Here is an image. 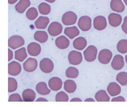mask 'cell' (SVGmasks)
<instances>
[{
    "instance_id": "obj_6",
    "label": "cell",
    "mask_w": 127,
    "mask_h": 106,
    "mask_svg": "<svg viewBox=\"0 0 127 106\" xmlns=\"http://www.w3.org/2000/svg\"><path fill=\"white\" fill-rule=\"evenodd\" d=\"M39 68L41 71L45 73H51L54 69V63L49 58H44L39 63Z\"/></svg>"
},
{
    "instance_id": "obj_18",
    "label": "cell",
    "mask_w": 127,
    "mask_h": 106,
    "mask_svg": "<svg viewBox=\"0 0 127 106\" xmlns=\"http://www.w3.org/2000/svg\"><path fill=\"white\" fill-rule=\"evenodd\" d=\"M110 8L114 12H122L125 9V6L121 0H111Z\"/></svg>"
},
{
    "instance_id": "obj_15",
    "label": "cell",
    "mask_w": 127,
    "mask_h": 106,
    "mask_svg": "<svg viewBox=\"0 0 127 106\" xmlns=\"http://www.w3.org/2000/svg\"><path fill=\"white\" fill-rule=\"evenodd\" d=\"M109 24L113 27H118L122 22V17L117 13H110L108 15Z\"/></svg>"
},
{
    "instance_id": "obj_46",
    "label": "cell",
    "mask_w": 127,
    "mask_h": 106,
    "mask_svg": "<svg viewBox=\"0 0 127 106\" xmlns=\"http://www.w3.org/2000/svg\"><path fill=\"white\" fill-rule=\"evenodd\" d=\"M125 60H126V62H127V55H126V57H125Z\"/></svg>"
},
{
    "instance_id": "obj_19",
    "label": "cell",
    "mask_w": 127,
    "mask_h": 106,
    "mask_svg": "<svg viewBox=\"0 0 127 106\" xmlns=\"http://www.w3.org/2000/svg\"><path fill=\"white\" fill-rule=\"evenodd\" d=\"M23 100L25 102H33L36 99V93L33 89H25L22 93Z\"/></svg>"
},
{
    "instance_id": "obj_31",
    "label": "cell",
    "mask_w": 127,
    "mask_h": 106,
    "mask_svg": "<svg viewBox=\"0 0 127 106\" xmlns=\"http://www.w3.org/2000/svg\"><path fill=\"white\" fill-rule=\"evenodd\" d=\"M116 81L122 86L127 85V72H120L116 76Z\"/></svg>"
},
{
    "instance_id": "obj_26",
    "label": "cell",
    "mask_w": 127,
    "mask_h": 106,
    "mask_svg": "<svg viewBox=\"0 0 127 106\" xmlns=\"http://www.w3.org/2000/svg\"><path fill=\"white\" fill-rule=\"evenodd\" d=\"M76 84L73 80H66L64 82V89L68 93H73L76 90Z\"/></svg>"
},
{
    "instance_id": "obj_32",
    "label": "cell",
    "mask_w": 127,
    "mask_h": 106,
    "mask_svg": "<svg viewBox=\"0 0 127 106\" xmlns=\"http://www.w3.org/2000/svg\"><path fill=\"white\" fill-rule=\"evenodd\" d=\"M39 11L41 15H48L51 12V7L48 4L42 2L39 5Z\"/></svg>"
},
{
    "instance_id": "obj_4",
    "label": "cell",
    "mask_w": 127,
    "mask_h": 106,
    "mask_svg": "<svg viewBox=\"0 0 127 106\" xmlns=\"http://www.w3.org/2000/svg\"><path fill=\"white\" fill-rule=\"evenodd\" d=\"M69 63L73 66H77L81 63L83 60V56L81 53L78 51H70L68 56Z\"/></svg>"
},
{
    "instance_id": "obj_42",
    "label": "cell",
    "mask_w": 127,
    "mask_h": 106,
    "mask_svg": "<svg viewBox=\"0 0 127 106\" xmlns=\"http://www.w3.org/2000/svg\"><path fill=\"white\" fill-rule=\"evenodd\" d=\"M84 101H85V102H95V101H96V100H95L93 98H87V99H85Z\"/></svg>"
},
{
    "instance_id": "obj_11",
    "label": "cell",
    "mask_w": 127,
    "mask_h": 106,
    "mask_svg": "<svg viewBox=\"0 0 127 106\" xmlns=\"http://www.w3.org/2000/svg\"><path fill=\"white\" fill-rule=\"evenodd\" d=\"M21 66L19 63L16 62V61H12L10 62L8 64V73L10 76H18L19 75L21 72Z\"/></svg>"
},
{
    "instance_id": "obj_1",
    "label": "cell",
    "mask_w": 127,
    "mask_h": 106,
    "mask_svg": "<svg viewBox=\"0 0 127 106\" xmlns=\"http://www.w3.org/2000/svg\"><path fill=\"white\" fill-rule=\"evenodd\" d=\"M25 44L24 39L18 35H14L10 36L8 39V46L12 49H16L23 46Z\"/></svg>"
},
{
    "instance_id": "obj_39",
    "label": "cell",
    "mask_w": 127,
    "mask_h": 106,
    "mask_svg": "<svg viewBox=\"0 0 127 106\" xmlns=\"http://www.w3.org/2000/svg\"><path fill=\"white\" fill-rule=\"evenodd\" d=\"M12 58H13V53H12V51L10 49H8V60L10 61V60L12 59Z\"/></svg>"
},
{
    "instance_id": "obj_21",
    "label": "cell",
    "mask_w": 127,
    "mask_h": 106,
    "mask_svg": "<svg viewBox=\"0 0 127 106\" xmlns=\"http://www.w3.org/2000/svg\"><path fill=\"white\" fill-rule=\"evenodd\" d=\"M36 90L41 95H48L50 93V89L48 88L47 84L44 81L39 82L36 84Z\"/></svg>"
},
{
    "instance_id": "obj_37",
    "label": "cell",
    "mask_w": 127,
    "mask_h": 106,
    "mask_svg": "<svg viewBox=\"0 0 127 106\" xmlns=\"http://www.w3.org/2000/svg\"><path fill=\"white\" fill-rule=\"evenodd\" d=\"M122 28V31L127 34V16H126L124 19V23H123V25L121 26Z\"/></svg>"
},
{
    "instance_id": "obj_24",
    "label": "cell",
    "mask_w": 127,
    "mask_h": 106,
    "mask_svg": "<svg viewBox=\"0 0 127 106\" xmlns=\"http://www.w3.org/2000/svg\"><path fill=\"white\" fill-rule=\"evenodd\" d=\"M49 23V19L47 17L41 16L35 22V27L38 29H45Z\"/></svg>"
},
{
    "instance_id": "obj_14",
    "label": "cell",
    "mask_w": 127,
    "mask_h": 106,
    "mask_svg": "<svg viewBox=\"0 0 127 106\" xmlns=\"http://www.w3.org/2000/svg\"><path fill=\"white\" fill-rule=\"evenodd\" d=\"M27 50H28V53L31 56L36 57V56H38L40 54V52L41 51V47L38 43L31 42L28 45Z\"/></svg>"
},
{
    "instance_id": "obj_45",
    "label": "cell",
    "mask_w": 127,
    "mask_h": 106,
    "mask_svg": "<svg viewBox=\"0 0 127 106\" xmlns=\"http://www.w3.org/2000/svg\"><path fill=\"white\" fill-rule=\"evenodd\" d=\"M124 3L127 5V0H124Z\"/></svg>"
},
{
    "instance_id": "obj_43",
    "label": "cell",
    "mask_w": 127,
    "mask_h": 106,
    "mask_svg": "<svg viewBox=\"0 0 127 106\" xmlns=\"http://www.w3.org/2000/svg\"><path fill=\"white\" fill-rule=\"evenodd\" d=\"M17 1H18V0H8V3L10 4H15Z\"/></svg>"
},
{
    "instance_id": "obj_20",
    "label": "cell",
    "mask_w": 127,
    "mask_h": 106,
    "mask_svg": "<svg viewBox=\"0 0 127 106\" xmlns=\"http://www.w3.org/2000/svg\"><path fill=\"white\" fill-rule=\"evenodd\" d=\"M87 45V41L85 38L84 37H78L75 39L73 42V46L77 50H83L84 48H86Z\"/></svg>"
},
{
    "instance_id": "obj_17",
    "label": "cell",
    "mask_w": 127,
    "mask_h": 106,
    "mask_svg": "<svg viewBox=\"0 0 127 106\" xmlns=\"http://www.w3.org/2000/svg\"><path fill=\"white\" fill-rule=\"evenodd\" d=\"M55 45L60 49H65L68 48L70 45V41L66 36H60L55 40Z\"/></svg>"
},
{
    "instance_id": "obj_2",
    "label": "cell",
    "mask_w": 127,
    "mask_h": 106,
    "mask_svg": "<svg viewBox=\"0 0 127 106\" xmlns=\"http://www.w3.org/2000/svg\"><path fill=\"white\" fill-rule=\"evenodd\" d=\"M84 56L87 62H93L97 56V48L94 45L89 46L84 52Z\"/></svg>"
},
{
    "instance_id": "obj_8",
    "label": "cell",
    "mask_w": 127,
    "mask_h": 106,
    "mask_svg": "<svg viewBox=\"0 0 127 106\" xmlns=\"http://www.w3.org/2000/svg\"><path fill=\"white\" fill-rule=\"evenodd\" d=\"M63 32V26L58 22H52L48 27V33L52 36H57Z\"/></svg>"
},
{
    "instance_id": "obj_38",
    "label": "cell",
    "mask_w": 127,
    "mask_h": 106,
    "mask_svg": "<svg viewBox=\"0 0 127 106\" xmlns=\"http://www.w3.org/2000/svg\"><path fill=\"white\" fill-rule=\"evenodd\" d=\"M111 101L112 102H124L126 100H125V98L122 96H118L116 97H113Z\"/></svg>"
},
{
    "instance_id": "obj_9",
    "label": "cell",
    "mask_w": 127,
    "mask_h": 106,
    "mask_svg": "<svg viewBox=\"0 0 127 106\" xmlns=\"http://www.w3.org/2000/svg\"><path fill=\"white\" fill-rule=\"evenodd\" d=\"M38 66V62L33 58H28L23 63V69L26 72H33Z\"/></svg>"
},
{
    "instance_id": "obj_10",
    "label": "cell",
    "mask_w": 127,
    "mask_h": 106,
    "mask_svg": "<svg viewBox=\"0 0 127 106\" xmlns=\"http://www.w3.org/2000/svg\"><path fill=\"white\" fill-rule=\"evenodd\" d=\"M93 26L97 31H102L107 26V21L104 16L99 15L95 17L93 21Z\"/></svg>"
},
{
    "instance_id": "obj_23",
    "label": "cell",
    "mask_w": 127,
    "mask_h": 106,
    "mask_svg": "<svg viewBox=\"0 0 127 106\" xmlns=\"http://www.w3.org/2000/svg\"><path fill=\"white\" fill-rule=\"evenodd\" d=\"M64 34L67 36L69 39H74L76 36L79 35V31L76 26H71V27H66L64 30Z\"/></svg>"
},
{
    "instance_id": "obj_22",
    "label": "cell",
    "mask_w": 127,
    "mask_h": 106,
    "mask_svg": "<svg viewBox=\"0 0 127 106\" xmlns=\"http://www.w3.org/2000/svg\"><path fill=\"white\" fill-rule=\"evenodd\" d=\"M31 4L29 0H20L18 4L15 5V10L18 13H23Z\"/></svg>"
},
{
    "instance_id": "obj_7",
    "label": "cell",
    "mask_w": 127,
    "mask_h": 106,
    "mask_svg": "<svg viewBox=\"0 0 127 106\" xmlns=\"http://www.w3.org/2000/svg\"><path fill=\"white\" fill-rule=\"evenodd\" d=\"M78 27L83 31H88L92 28V19L87 16H81L78 22Z\"/></svg>"
},
{
    "instance_id": "obj_33",
    "label": "cell",
    "mask_w": 127,
    "mask_h": 106,
    "mask_svg": "<svg viewBox=\"0 0 127 106\" xmlns=\"http://www.w3.org/2000/svg\"><path fill=\"white\" fill-rule=\"evenodd\" d=\"M18 89V82L14 78L9 77L8 78V92H13Z\"/></svg>"
},
{
    "instance_id": "obj_16",
    "label": "cell",
    "mask_w": 127,
    "mask_h": 106,
    "mask_svg": "<svg viewBox=\"0 0 127 106\" xmlns=\"http://www.w3.org/2000/svg\"><path fill=\"white\" fill-rule=\"evenodd\" d=\"M108 93L112 97H115L118 95L121 92V88L119 84L115 82H111L108 84L107 87Z\"/></svg>"
},
{
    "instance_id": "obj_36",
    "label": "cell",
    "mask_w": 127,
    "mask_h": 106,
    "mask_svg": "<svg viewBox=\"0 0 127 106\" xmlns=\"http://www.w3.org/2000/svg\"><path fill=\"white\" fill-rule=\"evenodd\" d=\"M9 102H22V98L19 94H12L9 97Z\"/></svg>"
},
{
    "instance_id": "obj_29",
    "label": "cell",
    "mask_w": 127,
    "mask_h": 106,
    "mask_svg": "<svg viewBox=\"0 0 127 106\" xmlns=\"http://www.w3.org/2000/svg\"><path fill=\"white\" fill-rule=\"evenodd\" d=\"M79 71L75 67H69L67 68L65 71V76L70 78H76L78 76Z\"/></svg>"
},
{
    "instance_id": "obj_41",
    "label": "cell",
    "mask_w": 127,
    "mask_h": 106,
    "mask_svg": "<svg viewBox=\"0 0 127 106\" xmlns=\"http://www.w3.org/2000/svg\"><path fill=\"white\" fill-rule=\"evenodd\" d=\"M70 102H81V100L80 98L78 97H75V98H73L71 99V100H70Z\"/></svg>"
},
{
    "instance_id": "obj_27",
    "label": "cell",
    "mask_w": 127,
    "mask_h": 106,
    "mask_svg": "<svg viewBox=\"0 0 127 106\" xmlns=\"http://www.w3.org/2000/svg\"><path fill=\"white\" fill-rule=\"evenodd\" d=\"M95 100L97 102H109L110 97L105 90H99L95 94Z\"/></svg>"
},
{
    "instance_id": "obj_30",
    "label": "cell",
    "mask_w": 127,
    "mask_h": 106,
    "mask_svg": "<svg viewBox=\"0 0 127 106\" xmlns=\"http://www.w3.org/2000/svg\"><path fill=\"white\" fill-rule=\"evenodd\" d=\"M117 50L121 54L127 53V40L121 39L117 44Z\"/></svg>"
},
{
    "instance_id": "obj_12",
    "label": "cell",
    "mask_w": 127,
    "mask_h": 106,
    "mask_svg": "<svg viewBox=\"0 0 127 106\" xmlns=\"http://www.w3.org/2000/svg\"><path fill=\"white\" fill-rule=\"evenodd\" d=\"M111 66L116 71H119L122 69L124 66V60L123 56L121 55H115V57L112 60Z\"/></svg>"
},
{
    "instance_id": "obj_13",
    "label": "cell",
    "mask_w": 127,
    "mask_h": 106,
    "mask_svg": "<svg viewBox=\"0 0 127 106\" xmlns=\"http://www.w3.org/2000/svg\"><path fill=\"white\" fill-rule=\"evenodd\" d=\"M49 89L52 91H59L63 86V81L59 77H52L48 82Z\"/></svg>"
},
{
    "instance_id": "obj_3",
    "label": "cell",
    "mask_w": 127,
    "mask_h": 106,
    "mask_svg": "<svg viewBox=\"0 0 127 106\" xmlns=\"http://www.w3.org/2000/svg\"><path fill=\"white\" fill-rule=\"evenodd\" d=\"M112 57H113L112 52L108 49H104L99 52L98 60L100 63L106 65L110 62V60H112Z\"/></svg>"
},
{
    "instance_id": "obj_34",
    "label": "cell",
    "mask_w": 127,
    "mask_h": 106,
    "mask_svg": "<svg viewBox=\"0 0 127 106\" xmlns=\"http://www.w3.org/2000/svg\"><path fill=\"white\" fill-rule=\"evenodd\" d=\"M26 17L30 20H33L38 17V11L34 7H31L26 12Z\"/></svg>"
},
{
    "instance_id": "obj_28",
    "label": "cell",
    "mask_w": 127,
    "mask_h": 106,
    "mask_svg": "<svg viewBox=\"0 0 127 106\" xmlns=\"http://www.w3.org/2000/svg\"><path fill=\"white\" fill-rule=\"evenodd\" d=\"M27 58V52L26 49L24 47L20 48L19 49L16 50L15 52V60H18L19 62H23L24 60H26Z\"/></svg>"
},
{
    "instance_id": "obj_25",
    "label": "cell",
    "mask_w": 127,
    "mask_h": 106,
    "mask_svg": "<svg viewBox=\"0 0 127 106\" xmlns=\"http://www.w3.org/2000/svg\"><path fill=\"white\" fill-rule=\"evenodd\" d=\"M34 39L40 43H45L48 39V35L44 31H38L34 34L33 36Z\"/></svg>"
},
{
    "instance_id": "obj_44",
    "label": "cell",
    "mask_w": 127,
    "mask_h": 106,
    "mask_svg": "<svg viewBox=\"0 0 127 106\" xmlns=\"http://www.w3.org/2000/svg\"><path fill=\"white\" fill-rule=\"evenodd\" d=\"M45 1H47L49 3H53L55 1V0H45Z\"/></svg>"
},
{
    "instance_id": "obj_40",
    "label": "cell",
    "mask_w": 127,
    "mask_h": 106,
    "mask_svg": "<svg viewBox=\"0 0 127 106\" xmlns=\"http://www.w3.org/2000/svg\"><path fill=\"white\" fill-rule=\"evenodd\" d=\"M36 102H47L48 100L45 98H43V97H39L37 99V100H36Z\"/></svg>"
},
{
    "instance_id": "obj_5",
    "label": "cell",
    "mask_w": 127,
    "mask_h": 106,
    "mask_svg": "<svg viewBox=\"0 0 127 106\" xmlns=\"http://www.w3.org/2000/svg\"><path fill=\"white\" fill-rule=\"evenodd\" d=\"M77 20V15L72 11L66 12L63 14L62 17L63 23L65 26H72L76 23Z\"/></svg>"
},
{
    "instance_id": "obj_35",
    "label": "cell",
    "mask_w": 127,
    "mask_h": 106,
    "mask_svg": "<svg viewBox=\"0 0 127 106\" xmlns=\"http://www.w3.org/2000/svg\"><path fill=\"white\" fill-rule=\"evenodd\" d=\"M68 95L64 92H60L55 96L56 102H68Z\"/></svg>"
}]
</instances>
